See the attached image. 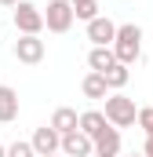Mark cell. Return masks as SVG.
Returning a JSON list of instances; mask_svg holds the SVG:
<instances>
[{
  "instance_id": "ac0fdd59",
  "label": "cell",
  "mask_w": 153,
  "mask_h": 157,
  "mask_svg": "<svg viewBox=\"0 0 153 157\" xmlns=\"http://www.w3.org/2000/svg\"><path fill=\"white\" fill-rule=\"evenodd\" d=\"M7 157H37V154H33V146H29L26 139H15V143L7 146Z\"/></svg>"
},
{
  "instance_id": "5bb4252c",
  "label": "cell",
  "mask_w": 153,
  "mask_h": 157,
  "mask_svg": "<svg viewBox=\"0 0 153 157\" xmlns=\"http://www.w3.org/2000/svg\"><path fill=\"white\" fill-rule=\"evenodd\" d=\"M80 91H84V99H106L110 95V88H106V80H102V73H88V77L80 80Z\"/></svg>"
},
{
  "instance_id": "3957f363",
  "label": "cell",
  "mask_w": 153,
  "mask_h": 157,
  "mask_svg": "<svg viewBox=\"0 0 153 157\" xmlns=\"http://www.w3.org/2000/svg\"><path fill=\"white\" fill-rule=\"evenodd\" d=\"M40 15H44V29L47 33H69L76 22L69 0H47V11H40Z\"/></svg>"
},
{
  "instance_id": "44dd1931",
  "label": "cell",
  "mask_w": 153,
  "mask_h": 157,
  "mask_svg": "<svg viewBox=\"0 0 153 157\" xmlns=\"http://www.w3.org/2000/svg\"><path fill=\"white\" fill-rule=\"evenodd\" d=\"M0 157H7V146H4V143H0Z\"/></svg>"
},
{
  "instance_id": "ba28073f",
  "label": "cell",
  "mask_w": 153,
  "mask_h": 157,
  "mask_svg": "<svg viewBox=\"0 0 153 157\" xmlns=\"http://www.w3.org/2000/svg\"><path fill=\"white\" fill-rule=\"evenodd\" d=\"M58 143H62V135L51 128V124H44L33 132V139H29V146H33V154L37 157H47V154H58Z\"/></svg>"
},
{
  "instance_id": "603a6c76",
  "label": "cell",
  "mask_w": 153,
  "mask_h": 157,
  "mask_svg": "<svg viewBox=\"0 0 153 157\" xmlns=\"http://www.w3.org/2000/svg\"><path fill=\"white\" fill-rule=\"evenodd\" d=\"M91 157H102V154H91Z\"/></svg>"
},
{
  "instance_id": "8992f818",
  "label": "cell",
  "mask_w": 153,
  "mask_h": 157,
  "mask_svg": "<svg viewBox=\"0 0 153 157\" xmlns=\"http://www.w3.org/2000/svg\"><path fill=\"white\" fill-rule=\"evenodd\" d=\"M44 40L40 37H18L15 40V59L22 62V66H37V62H44Z\"/></svg>"
},
{
  "instance_id": "d6986e66",
  "label": "cell",
  "mask_w": 153,
  "mask_h": 157,
  "mask_svg": "<svg viewBox=\"0 0 153 157\" xmlns=\"http://www.w3.org/2000/svg\"><path fill=\"white\" fill-rule=\"evenodd\" d=\"M142 157H153V139H146V146H142Z\"/></svg>"
},
{
  "instance_id": "30bf717a",
  "label": "cell",
  "mask_w": 153,
  "mask_h": 157,
  "mask_svg": "<svg viewBox=\"0 0 153 157\" xmlns=\"http://www.w3.org/2000/svg\"><path fill=\"white\" fill-rule=\"evenodd\" d=\"M76 121H80V113H76L73 106H58V110L51 113V128H55L58 135H69V132H76Z\"/></svg>"
},
{
  "instance_id": "5b68a950",
  "label": "cell",
  "mask_w": 153,
  "mask_h": 157,
  "mask_svg": "<svg viewBox=\"0 0 153 157\" xmlns=\"http://www.w3.org/2000/svg\"><path fill=\"white\" fill-rule=\"evenodd\" d=\"M117 37V22L113 18H106V15H95L91 22H88V40L95 44V48H110Z\"/></svg>"
},
{
  "instance_id": "2e32d148",
  "label": "cell",
  "mask_w": 153,
  "mask_h": 157,
  "mask_svg": "<svg viewBox=\"0 0 153 157\" xmlns=\"http://www.w3.org/2000/svg\"><path fill=\"white\" fill-rule=\"evenodd\" d=\"M69 7H73V18L80 22H91L99 15V0H69Z\"/></svg>"
},
{
  "instance_id": "52a82bcc",
  "label": "cell",
  "mask_w": 153,
  "mask_h": 157,
  "mask_svg": "<svg viewBox=\"0 0 153 157\" xmlns=\"http://www.w3.org/2000/svg\"><path fill=\"white\" fill-rule=\"evenodd\" d=\"M58 154H62V157H91V154H95V143H91L84 132H69V135H62Z\"/></svg>"
},
{
  "instance_id": "7c38bea8",
  "label": "cell",
  "mask_w": 153,
  "mask_h": 157,
  "mask_svg": "<svg viewBox=\"0 0 153 157\" xmlns=\"http://www.w3.org/2000/svg\"><path fill=\"white\" fill-rule=\"evenodd\" d=\"M106 124H110V121L102 117V110H84V113H80V121H76V132H84L88 139H95Z\"/></svg>"
},
{
  "instance_id": "9a60e30c",
  "label": "cell",
  "mask_w": 153,
  "mask_h": 157,
  "mask_svg": "<svg viewBox=\"0 0 153 157\" xmlns=\"http://www.w3.org/2000/svg\"><path fill=\"white\" fill-rule=\"evenodd\" d=\"M117 59H113V48H91L88 51V66H91V73H102V70H110Z\"/></svg>"
},
{
  "instance_id": "9c48e42d",
  "label": "cell",
  "mask_w": 153,
  "mask_h": 157,
  "mask_svg": "<svg viewBox=\"0 0 153 157\" xmlns=\"http://www.w3.org/2000/svg\"><path fill=\"white\" fill-rule=\"evenodd\" d=\"M95 154H102V157H117L120 154V128H113V124H106L95 139Z\"/></svg>"
},
{
  "instance_id": "277c9868",
  "label": "cell",
  "mask_w": 153,
  "mask_h": 157,
  "mask_svg": "<svg viewBox=\"0 0 153 157\" xmlns=\"http://www.w3.org/2000/svg\"><path fill=\"white\" fill-rule=\"evenodd\" d=\"M15 29H18L22 37H40L44 15H40L37 4H29V0H18V4H15Z\"/></svg>"
},
{
  "instance_id": "ffe728a7",
  "label": "cell",
  "mask_w": 153,
  "mask_h": 157,
  "mask_svg": "<svg viewBox=\"0 0 153 157\" xmlns=\"http://www.w3.org/2000/svg\"><path fill=\"white\" fill-rule=\"evenodd\" d=\"M0 4H4V7H15V4H18V0H0Z\"/></svg>"
},
{
  "instance_id": "e0dca14e",
  "label": "cell",
  "mask_w": 153,
  "mask_h": 157,
  "mask_svg": "<svg viewBox=\"0 0 153 157\" xmlns=\"http://www.w3.org/2000/svg\"><path fill=\"white\" fill-rule=\"evenodd\" d=\"M135 124L146 132V139H153V106H142V110L135 113Z\"/></svg>"
},
{
  "instance_id": "6da1fadb",
  "label": "cell",
  "mask_w": 153,
  "mask_h": 157,
  "mask_svg": "<svg viewBox=\"0 0 153 157\" xmlns=\"http://www.w3.org/2000/svg\"><path fill=\"white\" fill-rule=\"evenodd\" d=\"M113 59L117 62H124V66H131L139 55H142V29L135 26V22H124V26H117V37H113Z\"/></svg>"
},
{
  "instance_id": "cb8c5ba5",
  "label": "cell",
  "mask_w": 153,
  "mask_h": 157,
  "mask_svg": "<svg viewBox=\"0 0 153 157\" xmlns=\"http://www.w3.org/2000/svg\"><path fill=\"white\" fill-rule=\"evenodd\" d=\"M131 157H142V154H131Z\"/></svg>"
},
{
  "instance_id": "8fae6325",
  "label": "cell",
  "mask_w": 153,
  "mask_h": 157,
  "mask_svg": "<svg viewBox=\"0 0 153 157\" xmlns=\"http://www.w3.org/2000/svg\"><path fill=\"white\" fill-rule=\"evenodd\" d=\"M15 117H18V91L0 84V124H11Z\"/></svg>"
},
{
  "instance_id": "7a4b0ae2",
  "label": "cell",
  "mask_w": 153,
  "mask_h": 157,
  "mask_svg": "<svg viewBox=\"0 0 153 157\" xmlns=\"http://www.w3.org/2000/svg\"><path fill=\"white\" fill-rule=\"evenodd\" d=\"M135 113H139L135 99H128V95H120V91L106 95V113H102V117L110 121L113 128H131V124H135Z\"/></svg>"
},
{
  "instance_id": "7402d4cb",
  "label": "cell",
  "mask_w": 153,
  "mask_h": 157,
  "mask_svg": "<svg viewBox=\"0 0 153 157\" xmlns=\"http://www.w3.org/2000/svg\"><path fill=\"white\" fill-rule=\"evenodd\" d=\"M47 157H62V154H47Z\"/></svg>"
},
{
  "instance_id": "4fadbf2b",
  "label": "cell",
  "mask_w": 153,
  "mask_h": 157,
  "mask_svg": "<svg viewBox=\"0 0 153 157\" xmlns=\"http://www.w3.org/2000/svg\"><path fill=\"white\" fill-rule=\"evenodd\" d=\"M102 80H106V88H110V91H120V88L131 80V70H128L124 62H113L110 70H102Z\"/></svg>"
}]
</instances>
